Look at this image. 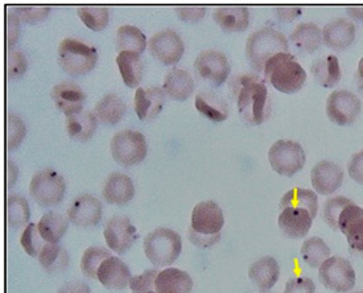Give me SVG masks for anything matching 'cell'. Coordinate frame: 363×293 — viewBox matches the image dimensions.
<instances>
[{"label":"cell","mask_w":363,"mask_h":293,"mask_svg":"<svg viewBox=\"0 0 363 293\" xmlns=\"http://www.w3.org/2000/svg\"><path fill=\"white\" fill-rule=\"evenodd\" d=\"M106 243L116 254H125L138 239L136 227L123 216H115L106 222L104 230Z\"/></svg>","instance_id":"14"},{"label":"cell","mask_w":363,"mask_h":293,"mask_svg":"<svg viewBox=\"0 0 363 293\" xmlns=\"http://www.w3.org/2000/svg\"><path fill=\"white\" fill-rule=\"evenodd\" d=\"M28 69V60L26 55L18 49H9L7 55V72L10 79H18L24 76Z\"/></svg>","instance_id":"46"},{"label":"cell","mask_w":363,"mask_h":293,"mask_svg":"<svg viewBox=\"0 0 363 293\" xmlns=\"http://www.w3.org/2000/svg\"><path fill=\"white\" fill-rule=\"evenodd\" d=\"M225 225L223 211L214 201L197 204L191 211V223L188 238L199 248H211L220 239V230Z\"/></svg>","instance_id":"2"},{"label":"cell","mask_w":363,"mask_h":293,"mask_svg":"<svg viewBox=\"0 0 363 293\" xmlns=\"http://www.w3.org/2000/svg\"><path fill=\"white\" fill-rule=\"evenodd\" d=\"M230 92L237 101L243 121L252 126L263 123L269 115L268 90L264 79L257 73L240 74L231 78Z\"/></svg>","instance_id":"1"},{"label":"cell","mask_w":363,"mask_h":293,"mask_svg":"<svg viewBox=\"0 0 363 293\" xmlns=\"http://www.w3.org/2000/svg\"><path fill=\"white\" fill-rule=\"evenodd\" d=\"M157 275V270H145L142 274L133 276L130 282L133 293H157L155 287Z\"/></svg>","instance_id":"47"},{"label":"cell","mask_w":363,"mask_h":293,"mask_svg":"<svg viewBox=\"0 0 363 293\" xmlns=\"http://www.w3.org/2000/svg\"><path fill=\"white\" fill-rule=\"evenodd\" d=\"M133 276L128 265L116 256L107 258L98 270V280L107 289L121 291L130 287Z\"/></svg>","instance_id":"19"},{"label":"cell","mask_w":363,"mask_h":293,"mask_svg":"<svg viewBox=\"0 0 363 293\" xmlns=\"http://www.w3.org/2000/svg\"><path fill=\"white\" fill-rule=\"evenodd\" d=\"M182 251V237L171 228L159 227L144 239V253L157 267L173 265Z\"/></svg>","instance_id":"6"},{"label":"cell","mask_w":363,"mask_h":293,"mask_svg":"<svg viewBox=\"0 0 363 293\" xmlns=\"http://www.w3.org/2000/svg\"><path fill=\"white\" fill-rule=\"evenodd\" d=\"M20 243L26 250V253L32 258H38L44 247L48 245V242H45L44 238L41 237L36 223H29L28 226L26 227L20 238Z\"/></svg>","instance_id":"41"},{"label":"cell","mask_w":363,"mask_h":293,"mask_svg":"<svg viewBox=\"0 0 363 293\" xmlns=\"http://www.w3.org/2000/svg\"><path fill=\"white\" fill-rule=\"evenodd\" d=\"M277 225L286 237L300 239L309 233L313 225V217L304 209L287 208L281 210Z\"/></svg>","instance_id":"20"},{"label":"cell","mask_w":363,"mask_h":293,"mask_svg":"<svg viewBox=\"0 0 363 293\" xmlns=\"http://www.w3.org/2000/svg\"><path fill=\"white\" fill-rule=\"evenodd\" d=\"M363 219V209L358 205H355L353 201L349 202L341 211L340 218H338V231L342 234H347V231L357 225L359 221Z\"/></svg>","instance_id":"45"},{"label":"cell","mask_w":363,"mask_h":293,"mask_svg":"<svg viewBox=\"0 0 363 293\" xmlns=\"http://www.w3.org/2000/svg\"><path fill=\"white\" fill-rule=\"evenodd\" d=\"M148 50L163 65H176L185 52L182 36L173 29H163L148 40Z\"/></svg>","instance_id":"12"},{"label":"cell","mask_w":363,"mask_h":293,"mask_svg":"<svg viewBox=\"0 0 363 293\" xmlns=\"http://www.w3.org/2000/svg\"><path fill=\"white\" fill-rule=\"evenodd\" d=\"M127 111L125 101L116 94H107L99 99L94 107L98 121L106 126H115L119 123Z\"/></svg>","instance_id":"31"},{"label":"cell","mask_w":363,"mask_h":293,"mask_svg":"<svg viewBox=\"0 0 363 293\" xmlns=\"http://www.w3.org/2000/svg\"><path fill=\"white\" fill-rule=\"evenodd\" d=\"M164 92L173 101H186L194 92V79L189 72L173 67L167 72L164 78Z\"/></svg>","instance_id":"25"},{"label":"cell","mask_w":363,"mask_h":293,"mask_svg":"<svg viewBox=\"0 0 363 293\" xmlns=\"http://www.w3.org/2000/svg\"><path fill=\"white\" fill-rule=\"evenodd\" d=\"M77 13L87 28L91 31H104L110 21V11L106 6H79Z\"/></svg>","instance_id":"39"},{"label":"cell","mask_w":363,"mask_h":293,"mask_svg":"<svg viewBox=\"0 0 363 293\" xmlns=\"http://www.w3.org/2000/svg\"><path fill=\"white\" fill-rule=\"evenodd\" d=\"M111 254L104 247H89L81 260V270L86 277L98 279V270Z\"/></svg>","instance_id":"40"},{"label":"cell","mask_w":363,"mask_h":293,"mask_svg":"<svg viewBox=\"0 0 363 293\" xmlns=\"http://www.w3.org/2000/svg\"><path fill=\"white\" fill-rule=\"evenodd\" d=\"M214 21L223 32H245L250 26V11L246 6H220L213 12Z\"/></svg>","instance_id":"24"},{"label":"cell","mask_w":363,"mask_h":293,"mask_svg":"<svg viewBox=\"0 0 363 293\" xmlns=\"http://www.w3.org/2000/svg\"><path fill=\"white\" fill-rule=\"evenodd\" d=\"M50 95L58 110L62 111L67 116L82 111L84 104L87 98L85 92L77 84L70 81L60 82L57 85L53 86Z\"/></svg>","instance_id":"18"},{"label":"cell","mask_w":363,"mask_h":293,"mask_svg":"<svg viewBox=\"0 0 363 293\" xmlns=\"http://www.w3.org/2000/svg\"><path fill=\"white\" fill-rule=\"evenodd\" d=\"M347 172L355 182L363 185V150L354 153L352 156L347 164Z\"/></svg>","instance_id":"51"},{"label":"cell","mask_w":363,"mask_h":293,"mask_svg":"<svg viewBox=\"0 0 363 293\" xmlns=\"http://www.w3.org/2000/svg\"><path fill=\"white\" fill-rule=\"evenodd\" d=\"M157 293H191L193 280L191 275L179 268H167L159 272L156 277Z\"/></svg>","instance_id":"28"},{"label":"cell","mask_w":363,"mask_h":293,"mask_svg":"<svg viewBox=\"0 0 363 293\" xmlns=\"http://www.w3.org/2000/svg\"><path fill=\"white\" fill-rule=\"evenodd\" d=\"M30 218V210L27 199L20 194H10L7 199V221L12 231H18L26 226Z\"/></svg>","instance_id":"37"},{"label":"cell","mask_w":363,"mask_h":293,"mask_svg":"<svg viewBox=\"0 0 363 293\" xmlns=\"http://www.w3.org/2000/svg\"><path fill=\"white\" fill-rule=\"evenodd\" d=\"M20 21L16 13H13L12 11L9 10L7 12V38H9V49L18 43L20 36Z\"/></svg>","instance_id":"52"},{"label":"cell","mask_w":363,"mask_h":293,"mask_svg":"<svg viewBox=\"0 0 363 293\" xmlns=\"http://www.w3.org/2000/svg\"><path fill=\"white\" fill-rule=\"evenodd\" d=\"M357 29L353 21L335 19L323 28V43L326 47L342 52L350 47L355 40Z\"/></svg>","instance_id":"21"},{"label":"cell","mask_w":363,"mask_h":293,"mask_svg":"<svg viewBox=\"0 0 363 293\" xmlns=\"http://www.w3.org/2000/svg\"><path fill=\"white\" fill-rule=\"evenodd\" d=\"M197 111L211 122H223L229 118V107L226 101L211 92H201L196 95Z\"/></svg>","instance_id":"30"},{"label":"cell","mask_w":363,"mask_h":293,"mask_svg":"<svg viewBox=\"0 0 363 293\" xmlns=\"http://www.w3.org/2000/svg\"><path fill=\"white\" fill-rule=\"evenodd\" d=\"M354 293H363V292H354Z\"/></svg>","instance_id":"58"},{"label":"cell","mask_w":363,"mask_h":293,"mask_svg":"<svg viewBox=\"0 0 363 293\" xmlns=\"http://www.w3.org/2000/svg\"><path fill=\"white\" fill-rule=\"evenodd\" d=\"M301 258L306 265L317 268L330 258V248L323 238H309L301 247Z\"/></svg>","instance_id":"38"},{"label":"cell","mask_w":363,"mask_h":293,"mask_svg":"<svg viewBox=\"0 0 363 293\" xmlns=\"http://www.w3.org/2000/svg\"><path fill=\"white\" fill-rule=\"evenodd\" d=\"M7 144H9V151H13L19 148L20 144L24 140L27 135V127L23 122V119L16 114L9 113L7 116Z\"/></svg>","instance_id":"43"},{"label":"cell","mask_w":363,"mask_h":293,"mask_svg":"<svg viewBox=\"0 0 363 293\" xmlns=\"http://www.w3.org/2000/svg\"><path fill=\"white\" fill-rule=\"evenodd\" d=\"M9 10L18 15L20 21L27 24H38L44 21L50 12L49 6H9Z\"/></svg>","instance_id":"42"},{"label":"cell","mask_w":363,"mask_h":293,"mask_svg":"<svg viewBox=\"0 0 363 293\" xmlns=\"http://www.w3.org/2000/svg\"><path fill=\"white\" fill-rule=\"evenodd\" d=\"M165 92L160 86L139 87L135 93V113L144 122L155 119L163 110Z\"/></svg>","instance_id":"17"},{"label":"cell","mask_w":363,"mask_h":293,"mask_svg":"<svg viewBox=\"0 0 363 293\" xmlns=\"http://www.w3.org/2000/svg\"><path fill=\"white\" fill-rule=\"evenodd\" d=\"M355 84L358 90L363 94V57L358 64V69H357V73H355Z\"/></svg>","instance_id":"57"},{"label":"cell","mask_w":363,"mask_h":293,"mask_svg":"<svg viewBox=\"0 0 363 293\" xmlns=\"http://www.w3.org/2000/svg\"><path fill=\"white\" fill-rule=\"evenodd\" d=\"M274 11L277 13V19L286 23L294 21L298 16H301V9L295 6H279V7H274Z\"/></svg>","instance_id":"53"},{"label":"cell","mask_w":363,"mask_h":293,"mask_svg":"<svg viewBox=\"0 0 363 293\" xmlns=\"http://www.w3.org/2000/svg\"><path fill=\"white\" fill-rule=\"evenodd\" d=\"M361 111V99L349 90H335L326 99V115L337 126H352Z\"/></svg>","instance_id":"11"},{"label":"cell","mask_w":363,"mask_h":293,"mask_svg":"<svg viewBox=\"0 0 363 293\" xmlns=\"http://www.w3.org/2000/svg\"><path fill=\"white\" fill-rule=\"evenodd\" d=\"M65 124L69 138L78 142H87L96 133L98 118L90 110H82L67 116Z\"/></svg>","instance_id":"27"},{"label":"cell","mask_w":363,"mask_h":293,"mask_svg":"<svg viewBox=\"0 0 363 293\" xmlns=\"http://www.w3.org/2000/svg\"><path fill=\"white\" fill-rule=\"evenodd\" d=\"M18 180V167L13 161H9V189H12L15 182Z\"/></svg>","instance_id":"56"},{"label":"cell","mask_w":363,"mask_h":293,"mask_svg":"<svg viewBox=\"0 0 363 293\" xmlns=\"http://www.w3.org/2000/svg\"><path fill=\"white\" fill-rule=\"evenodd\" d=\"M148 45L147 38L143 32L134 26H122L116 32V49L119 53L133 52L143 53L144 49Z\"/></svg>","instance_id":"35"},{"label":"cell","mask_w":363,"mask_h":293,"mask_svg":"<svg viewBox=\"0 0 363 293\" xmlns=\"http://www.w3.org/2000/svg\"><path fill=\"white\" fill-rule=\"evenodd\" d=\"M349 202H352V199H346L344 196H335L332 199H326L325 205H324V221L332 230L338 231V218H340L342 209Z\"/></svg>","instance_id":"44"},{"label":"cell","mask_w":363,"mask_h":293,"mask_svg":"<svg viewBox=\"0 0 363 293\" xmlns=\"http://www.w3.org/2000/svg\"><path fill=\"white\" fill-rule=\"evenodd\" d=\"M110 150L114 160L125 167L130 168L142 162L147 156V140L143 133L123 130L115 133L110 143Z\"/></svg>","instance_id":"8"},{"label":"cell","mask_w":363,"mask_h":293,"mask_svg":"<svg viewBox=\"0 0 363 293\" xmlns=\"http://www.w3.org/2000/svg\"><path fill=\"white\" fill-rule=\"evenodd\" d=\"M318 268V279L328 289L337 293H347L353 289L355 271L347 259L330 256Z\"/></svg>","instance_id":"10"},{"label":"cell","mask_w":363,"mask_h":293,"mask_svg":"<svg viewBox=\"0 0 363 293\" xmlns=\"http://www.w3.org/2000/svg\"><path fill=\"white\" fill-rule=\"evenodd\" d=\"M346 13L350 19L363 21V6H349L346 7Z\"/></svg>","instance_id":"55"},{"label":"cell","mask_w":363,"mask_h":293,"mask_svg":"<svg viewBox=\"0 0 363 293\" xmlns=\"http://www.w3.org/2000/svg\"><path fill=\"white\" fill-rule=\"evenodd\" d=\"M287 208L308 210L315 219L317 216V209H318V197L312 190L294 188V189L288 190L280 201V209L284 210Z\"/></svg>","instance_id":"34"},{"label":"cell","mask_w":363,"mask_h":293,"mask_svg":"<svg viewBox=\"0 0 363 293\" xmlns=\"http://www.w3.org/2000/svg\"><path fill=\"white\" fill-rule=\"evenodd\" d=\"M268 160L272 170L284 177H294L306 165V152L300 143L277 140L268 151Z\"/></svg>","instance_id":"9"},{"label":"cell","mask_w":363,"mask_h":293,"mask_svg":"<svg viewBox=\"0 0 363 293\" xmlns=\"http://www.w3.org/2000/svg\"><path fill=\"white\" fill-rule=\"evenodd\" d=\"M104 214L102 204L91 194H79L67 208V219L78 227L96 226Z\"/></svg>","instance_id":"15"},{"label":"cell","mask_w":363,"mask_h":293,"mask_svg":"<svg viewBox=\"0 0 363 293\" xmlns=\"http://www.w3.org/2000/svg\"><path fill=\"white\" fill-rule=\"evenodd\" d=\"M345 237L347 238L350 253L354 255L363 258V219L357 225H354Z\"/></svg>","instance_id":"48"},{"label":"cell","mask_w":363,"mask_h":293,"mask_svg":"<svg viewBox=\"0 0 363 293\" xmlns=\"http://www.w3.org/2000/svg\"><path fill=\"white\" fill-rule=\"evenodd\" d=\"M58 64L69 76H85L96 65V47L77 38H65L58 47Z\"/></svg>","instance_id":"5"},{"label":"cell","mask_w":363,"mask_h":293,"mask_svg":"<svg viewBox=\"0 0 363 293\" xmlns=\"http://www.w3.org/2000/svg\"><path fill=\"white\" fill-rule=\"evenodd\" d=\"M279 276L280 267L272 256H263L250 267L249 277L260 291L271 289L279 280Z\"/></svg>","instance_id":"26"},{"label":"cell","mask_w":363,"mask_h":293,"mask_svg":"<svg viewBox=\"0 0 363 293\" xmlns=\"http://www.w3.org/2000/svg\"><path fill=\"white\" fill-rule=\"evenodd\" d=\"M263 73L264 79L283 94H295L306 85V70L289 52L269 58Z\"/></svg>","instance_id":"3"},{"label":"cell","mask_w":363,"mask_h":293,"mask_svg":"<svg viewBox=\"0 0 363 293\" xmlns=\"http://www.w3.org/2000/svg\"><path fill=\"white\" fill-rule=\"evenodd\" d=\"M38 231L45 242L52 245H58L61 238L65 236L69 227L67 218L57 211L45 213L38 223Z\"/></svg>","instance_id":"33"},{"label":"cell","mask_w":363,"mask_h":293,"mask_svg":"<svg viewBox=\"0 0 363 293\" xmlns=\"http://www.w3.org/2000/svg\"><path fill=\"white\" fill-rule=\"evenodd\" d=\"M284 293H315V285L309 277H292L286 284Z\"/></svg>","instance_id":"50"},{"label":"cell","mask_w":363,"mask_h":293,"mask_svg":"<svg viewBox=\"0 0 363 293\" xmlns=\"http://www.w3.org/2000/svg\"><path fill=\"white\" fill-rule=\"evenodd\" d=\"M67 182L64 177L52 168L38 170L29 185V194L43 208H55L64 199Z\"/></svg>","instance_id":"7"},{"label":"cell","mask_w":363,"mask_h":293,"mask_svg":"<svg viewBox=\"0 0 363 293\" xmlns=\"http://www.w3.org/2000/svg\"><path fill=\"white\" fill-rule=\"evenodd\" d=\"M323 44V31L315 23H301L289 36V45L300 55H312Z\"/></svg>","instance_id":"23"},{"label":"cell","mask_w":363,"mask_h":293,"mask_svg":"<svg viewBox=\"0 0 363 293\" xmlns=\"http://www.w3.org/2000/svg\"><path fill=\"white\" fill-rule=\"evenodd\" d=\"M174 12L182 21L199 23L203 19L206 9L203 6H176Z\"/></svg>","instance_id":"49"},{"label":"cell","mask_w":363,"mask_h":293,"mask_svg":"<svg viewBox=\"0 0 363 293\" xmlns=\"http://www.w3.org/2000/svg\"><path fill=\"white\" fill-rule=\"evenodd\" d=\"M311 181L318 194L329 196L341 188L344 182V170L332 161H320L312 168Z\"/></svg>","instance_id":"16"},{"label":"cell","mask_w":363,"mask_h":293,"mask_svg":"<svg viewBox=\"0 0 363 293\" xmlns=\"http://www.w3.org/2000/svg\"><path fill=\"white\" fill-rule=\"evenodd\" d=\"M116 64L119 67L123 82L128 87H136L143 78V62L139 53L122 52L116 57Z\"/></svg>","instance_id":"32"},{"label":"cell","mask_w":363,"mask_h":293,"mask_svg":"<svg viewBox=\"0 0 363 293\" xmlns=\"http://www.w3.org/2000/svg\"><path fill=\"white\" fill-rule=\"evenodd\" d=\"M311 72L317 85L323 86L325 89H332L338 85L342 78L340 61L333 55H328L315 60L311 67Z\"/></svg>","instance_id":"29"},{"label":"cell","mask_w":363,"mask_h":293,"mask_svg":"<svg viewBox=\"0 0 363 293\" xmlns=\"http://www.w3.org/2000/svg\"><path fill=\"white\" fill-rule=\"evenodd\" d=\"M288 52L289 43L287 38L274 28L258 29L250 35L246 43V57L250 67L257 74L264 70V65L269 58Z\"/></svg>","instance_id":"4"},{"label":"cell","mask_w":363,"mask_h":293,"mask_svg":"<svg viewBox=\"0 0 363 293\" xmlns=\"http://www.w3.org/2000/svg\"><path fill=\"white\" fill-rule=\"evenodd\" d=\"M38 262L48 274H61L69 265V254L64 247L48 243L38 255Z\"/></svg>","instance_id":"36"},{"label":"cell","mask_w":363,"mask_h":293,"mask_svg":"<svg viewBox=\"0 0 363 293\" xmlns=\"http://www.w3.org/2000/svg\"><path fill=\"white\" fill-rule=\"evenodd\" d=\"M57 293H91L90 287L84 282H69L65 283Z\"/></svg>","instance_id":"54"},{"label":"cell","mask_w":363,"mask_h":293,"mask_svg":"<svg viewBox=\"0 0 363 293\" xmlns=\"http://www.w3.org/2000/svg\"><path fill=\"white\" fill-rule=\"evenodd\" d=\"M194 69L202 79L211 82L213 86L223 85L231 72L226 55L214 49L201 52L194 61Z\"/></svg>","instance_id":"13"},{"label":"cell","mask_w":363,"mask_h":293,"mask_svg":"<svg viewBox=\"0 0 363 293\" xmlns=\"http://www.w3.org/2000/svg\"><path fill=\"white\" fill-rule=\"evenodd\" d=\"M102 196L107 204L125 205L134 199V182L125 173H111L105 181Z\"/></svg>","instance_id":"22"}]
</instances>
